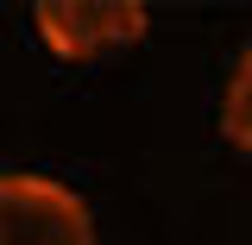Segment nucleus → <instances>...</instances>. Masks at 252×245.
<instances>
[{"mask_svg":"<svg viewBox=\"0 0 252 245\" xmlns=\"http://www.w3.org/2000/svg\"><path fill=\"white\" fill-rule=\"evenodd\" d=\"M0 245H94V214L76 189L6 170L0 176Z\"/></svg>","mask_w":252,"mask_h":245,"instance_id":"nucleus-1","label":"nucleus"},{"mask_svg":"<svg viewBox=\"0 0 252 245\" xmlns=\"http://www.w3.org/2000/svg\"><path fill=\"white\" fill-rule=\"evenodd\" d=\"M32 19L44 31V44L69 63H89L114 44L145 38V6L139 0H38Z\"/></svg>","mask_w":252,"mask_h":245,"instance_id":"nucleus-2","label":"nucleus"},{"mask_svg":"<svg viewBox=\"0 0 252 245\" xmlns=\"http://www.w3.org/2000/svg\"><path fill=\"white\" fill-rule=\"evenodd\" d=\"M220 132L252 157V44L233 63V82H227V101H220Z\"/></svg>","mask_w":252,"mask_h":245,"instance_id":"nucleus-3","label":"nucleus"}]
</instances>
